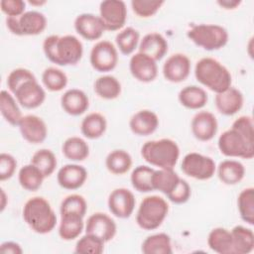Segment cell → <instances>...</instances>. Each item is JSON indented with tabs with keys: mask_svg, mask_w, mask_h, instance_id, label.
I'll return each instance as SVG.
<instances>
[{
	"mask_svg": "<svg viewBox=\"0 0 254 254\" xmlns=\"http://www.w3.org/2000/svg\"><path fill=\"white\" fill-rule=\"evenodd\" d=\"M103 250L104 242L88 233H85L77 240L74 248V252L79 254H101Z\"/></svg>",
	"mask_w": 254,
	"mask_h": 254,
	"instance_id": "44",
	"label": "cell"
},
{
	"mask_svg": "<svg viewBox=\"0 0 254 254\" xmlns=\"http://www.w3.org/2000/svg\"><path fill=\"white\" fill-rule=\"evenodd\" d=\"M87 179V171L77 164H66L57 174L58 184L65 190H77L83 186Z\"/></svg>",
	"mask_w": 254,
	"mask_h": 254,
	"instance_id": "20",
	"label": "cell"
},
{
	"mask_svg": "<svg viewBox=\"0 0 254 254\" xmlns=\"http://www.w3.org/2000/svg\"><path fill=\"white\" fill-rule=\"evenodd\" d=\"M31 79H36V76L31 70L24 67H18L9 73L7 77V86L9 90L14 93L21 84Z\"/></svg>",
	"mask_w": 254,
	"mask_h": 254,
	"instance_id": "46",
	"label": "cell"
},
{
	"mask_svg": "<svg viewBox=\"0 0 254 254\" xmlns=\"http://www.w3.org/2000/svg\"><path fill=\"white\" fill-rule=\"evenodd\" d=\"M164 3L163 0H132L131 7L138 17L149 18L154 16Z\"/></svg>",
	"mask_w": 254,
	"mask_h": 254,
	"instance_id": "45",
	"label": "cell"
},
{
	"mask_svg": "<svg viewBox=\"0 0 254 254\" xmlns=\"http://www.w3.org/2000/svg\"><path fill=\"white\" fill-rule=\"evenodd\" d=\"M43 51L46 58L58 65H73L81 60L83 46L73 35H51L44 40Z\"/></svg>",
	"mask_w": 254,
	"mask_h": 254,
	"instance_id": "1",
	"label": "cell"
},
{
	"mask_svg": "<svg viewBox=\"0 0 254 254\" xmlns=\"http://www.w3.org/2000/svg\"><path fill=\"white\" fill-rule=\"evenodd\" d=\"M17 168L16 159L8 154L1 153L0 154V181H6L13 177Z\"/></svg>",
	"mask_w": 254,
	"mask_h": 254,
	"instance_id": "48",
	"label": "cell"
},
{
	"mask_svg": "<svg viewBox=\"0 0 254 254\" xmlns=\"http://www.w3.org/2000/svg\"><path fill=\"white\" fill-rule=\"evenodd\" d=\"M196 80L215 93L229 88L232 76L226 66L213 58H202L196 62L194 66Z\"/></svg>",
	"mask_w": 254,
	"mask_h": 254,
	"instance_id": "2",
	"label": "cell"
},
{
	"mask_svg": "<svg viewBox=\"0 0 254 254\" xmlns=\"http://www.w3.org/2000/svg\"><path fill=\"white\" fill-rule=\"evenodd\" d=\"M191 68L190 61L185 54L177 53L170 56L163 64V74L166 80L180 83L188 78Z\"/></svg>",
	"mask_w": 254,
	"mask_h": 254,
	"instance_id": "14",
	"label": "cell"
},
{
	"mask_svg": "<svg viewBox=\"0 0 254 254\" xmlns=\"http://www.w3.org/2000/svg\"><path fill=\"white\" fill-rule=\"evenodd\" d=\"M0 8L7 17H19L26 12V3L23 0H1Z\"/></svg>",
	"mask_w": 254,
	"mask_h": 254,
	"instance_id": "49",
	"label": "cell"
},
{
	"mask_svg": "<svg viewBox=\"0 0 254 254\" xmlns=\"http://www.w3.org/2000/svg\"><path fill=\"white\" fill-rule=\"evenodd\" d=\"M29 3L32 5V6H42V5H45L47 3V1L45 0H32V1H29Z\"/></svg>",
	"mask_w": 254,
	"mask_h": 254,
	"instance_id": "53",
	"label": "cell"
},
{
	"mask_svg": "<svg viewBox=\"0 0 254 254\" xmlns=\"http://www.w3.org/2000/svg\"><path fill=\"white\" fill-rule=\"evenodd\" d=\"M61 105L65 113L71 116H78L88 109L89 99L81 89L70 88L62 95Z\"/></svg>",
	"mask_w": 254,
	"mask_h": 254,
	"instance_id": "22",
	"label": "cell"
},
{
	"mask_svg": "<svg viewBox=\"0 0 254 254\" xmlns=\"http://www.w3.org/2000/svg\"><path fill=\"white\" fill-rule=\"evenodd\" d=\"M140 41V34L139 32L133 27H126L121 29L116 37L115 43L119 51L123 55H131L135 49L138 47Z\"/></svg>",
	"mask_w": 254,
	"mask_h": 254,
	"instance_id": "38",
	"label": "cell"
},
{
	"mask_svg": "<svg viewBox=\"0 0 254 254\" xmlns=\"http://www.w3.org/2000/svg\"><path fill=\"white\" fill-rule=\"evenodd\" d=\"M217 146L220 153L230 158L252 159L254 157V142L247 140L232 127L221 133Z\"/></svg>",
	"mask_w": 254,
	"mask_h": 254,
	"instance_id": "7",
	"label": "cell"
},
{
	"mask_svg": "<svg viewBox=\"0 0 254 254\" xmlns=\"http://www.w3.org/2000/svg\"><path fill=\"white\" fill-rule=\"evenodd\" d=\"M110 212L118 218H128L134 211L136 199L131 190L126 188H118L113 190L107 200Z\"/></svg>",
	"mask_w": 254,
	"mask_h": 254,
	"instance_id": "12",
	"label": "cell"
},
{
	"mask_svg": "<svg viewBox=\"0 0 254 254\" xmlns=\"http://www.w3.org/2000/svg\"><path fill=\"white\" fill-rule=\"evenodd\" d=\"M87 210L85 198L77 193H72L65 196L61 203V214H74L84 217Z\"/></svg>",
	"mask_w": 254,
	"mask_h": 254,
	"instance_id": "43",
	"label": "cell"
},
{
	"mask_svg": "<svg viewBox=\"0 0 254 254\" xmlns=\"http://www.w3.org/2000/svg\"><path fill=\"white\" fill-rule=\"evenodd\" d=\"M6 200H7L6 193H5L4 190L1 189V211H3L4 208L6 207Z\"/></svg>",
	"mask_w": 254,
	"mask_h": 254,
	"instance_id": "52",
	"label": "cell"
},
{
	"mask_svg": "<svg viewBox=\"0 0 254 254\" xmlns=\"http://www.w3.org/2000/svg\"><path fill=\"white\" fill-rule=\"evenodd\" d=\"M73 26L76 33L88 41L100 39L106 31L100 17L92 13H82L77 15L74 19Z\"/></svg>",
	"mask_w": 254,
	"mask_h": 254,
	"instance_id": "18",
	"label": "cell"
},
{
	"mask_svg": "<svg viewBox=\"0 0 254 254\" xmlns=\"http://www.w3.org/2000/svg\"><path fill=\"white\" fill-rule=\"evenodd\" d=\"M191 194V190L187 181L181 178L176 188L167 195L168 199L176 204H182L187 202Z\"/></svg>",
	"mask_w": 254,
	"mask_h": 254,
	"instance_id": "47",
	"label": "cell"
},
{
	"mask_svg": "<svg viewBox=\"0 0 254 254\" xmlns=\"http://www.w3.org/2000/svg\"><path fill=\"white\" fill-rule=\"evenodd\" d=\"M6 26L16 36H36L46 29L47 18L39 11H26L19 17H7Z\"/></svg>",
	"mask_w": 254,
	"mask_h": 254,
	"instance_id": "8",
	"label": "cell"
},
{
	"mask_svg": "<svg viewBox=\"0 0 254 254\" xmlns=\"http://www.w3.org/2000/svg\"><path fill=\"white\" fill-rule=\"evenodd\" d=\"M62 152L66 159L73 162H80L88 157L89 147L82 138L71 136L63 143Z\"/></svg>",
	"mask_w": 254,
	"mask_h": 254,
	"instance_id": "32",
	"label": "cell"
},
{
	"mask_svg": "<svg viewBox=\"0 0 254 254\" xmlns=\"http://www.w3.org/2000/svg\"><path fill=\"white\" fill-rule=\"evenodd\" d=\"M129 69L133 77L141 82H151L158 75L157 62L139 52L131 57Z\"/></svg>",
	"mask_w": 254,
	"mask_h": 254,
	"instance_id": "17",
	"label": "cell"
},
{
	"mask_svg": "<svg viewBox=\"0 0 254 254\" xmlns=\"http://www.w3.org/2000/svg\"><path fill=\"white\" fill-rule=\"evenodd\" d=\"M105 166L113 175H124L132 167V157L125 150H113L107 155Z\"/></svg>",
	"mask_w": 254,
	"mask_h": 254,
	"instance_id": "34",
	"label": "cell"
},
{
	"mask_svg": "<svg viewBox=\"0 0 254 254\" xmlns=\"http://www.w3.org/2000/svg\"><path fill=\"white\" fill-rule=\"evenodd\" d=\"M18 101L7 90H2L0 93V111L3 118L12 126H18L22 116L18 106Z\"/></svg>",
	"mask_w": 254,
	"mask_h": 254,
	"instance_id": "37",
	"label": "cell"
},
{
	"mask_svg": "<svg viewBox=\"0 0 254 254\" xmlns=\"http://www.w3.org/2000/svg\"><path fill=\"white\" fill-rule=\"evenodd\" d=\"M94 92L103 99L117 98L121 93V83L113 75H101L94 81Z\"/></svg>",
	"mask_w": 254,
	"mask_h": 254,
	"instance_id": "35",
	"label": "cell"
},
{
	"mask_svg": "<svg viewBox=\"0 0 254 254\" xmlns=\"http://www.w3.org/2000/svg\"><path fill=\"white\" fill-rule=\"evenodd\" d=\"M84 227L83 217L74 214H61L59 235L63 240L70 241L77 238Z\"/></svg>",
	"mask_w": 254,
	"mask_h": 254,
	"instance_id": "30",
	"label": "cell"
},
{
	"mask_svg": "<svg viewBox=\"0 0 254 254\" xmlns=\"http://www.w3.org/2000/svg\"><path fill=\"white\" fill-rule=\"evenodd\" d=\"M154 171L153 168L145 165L136 167L130 176L132 187L140 192H150L154 190L152 186V176Z\"/></svg>",
	"mask_w": 254,
	"mask_h": 254,
	"instance_id": "39",
	"label": "cell"
},
{
	"mask_svg": "<svg viewBox=\"0 0 254 254\" xmlns=\"http://www.w3.org/2000/svg\"><path fill=\"white\" fill-rule=\"evenodd\" d=\"M191 133L195 139L205 142L211 140L217 133L218 123L213 113L199 111L191 119Z\"/></svg>",
	"mask_w": 254,
	"mask_h": 254,
	"instance_id": "19",
	"label": "cell"
},
{
	"mask_svg": "<svg viewBox=\"0 0 254 254\" xmlns=\"http://www.w3.org/2000/svg\"><path fill=\"white\" fill-rule=\"evenodd\" d=\"M237 207L241 219L250 224H254V189L246 188L237 196Z\"/></svg>",
	"mask_w": 254,
	"mask_h": 254,
	"instance_id": "40",
	"label": "cell"
},
{
	"mask_svg": "<svg viewBox=\"0 0 254 254\" xmlns=\"http://www.w3.org/2000/svg\"><path fill=\"white\" fill-rule=\"evenodd\" d=\"M117 226L113 218L103 212H94L86 220L85 232L96 236L104 243L113 239Z\"/></svg>",
	"mask_w": 254,
	"mask_h": 254,
	"instance_id": "13",
	"label": "cell"
},
{
	"mask_svg": "<svg viewBox=\"0 0 254 254\" xmlns=\"http://www.w3.org/2000/svg\"><path fill=\"white\" fill-rule=\"evenodd\" d=\"M181 168L185 175L199 181L212 178L216 171L215 162L210 157L196 152L187 154L182 161Z\"/></svg>",
	"mask_w": 254,
	"mask_h": 254,
	"instance_id": "9",
	"label": "cell"
},
{
	"mask_svg": "<svg viewBox=\"0 0 254 254\" xmlns=\"http://www.w3.org/2000/svg\"><path fill=\"white\" fill-rule=\"evenodd\" d=\"M91 66L99 72H107L114 69L118 63V52L115 46L106 40L97 42L89 55Z\"/></svg>",
	"mask_w": 254,
	"mask_h": 254,
	"instance_id": "10",
	"label": "cell"
},
{
	"mask_svg": "<svg viewBox=\"0 0 254 254\" xmlns=\"http://www.w3.org/2000/svg\"><path fill=\"white\" fill-rule=\"evenodd\" d=\"M99 17L106 31H120L127 20L126 4L122 0H104L99 5Z\"/></svg>",
	"mask_w": 254,
	"mask_h": 254,
	"instance_id": "11",
	"label": "cell"
},
{
	"mask_svg": "<svg viewBox=\"0 0 254 254\" xmlns=\"http://www.w3.org/2000/svg\"><path fill=\"white\" fill-rule=\"evenodd\" d=\"M144 254H172L171 237L167 233H155L146 237L141 246Z\"/></svg>",
	"mask_w": 254,
	"mask_h": 254,
	"instance_id": "33",
	"label": "cell"
},
{
	"mask_svg": "<svg viewBox=\"0 0 254 254\" xmlns=\"http://www.w3.org/2000/svg\"><path fill=\"white\" fill-rule=\"evenodd\" d=\"M216 3L225 10H233V9H236L241 4V1L240 0H218Z\"/></svg>",
	"mask_w": 254,
	"mask_h": 254,
	"instance_id": "51",
	"label": "cell"
},
{
	"mask_svg": "<svg viewBox=\"0 0 254 254\" xmlns=\"http://www.w3.org/2000/svg\"><path fill=\"white\" fill-rule=\"evenodd\" d=\"M0 252L4 254H22L23 249L17 242L5 241L0 245Z\"/></svg>",
	"mask_w": 254,
	"mask_h": 254,
	"instance_id": "50",
	"label": "cell"
},
{
	"mask_svg": "<svg viewBox=\"0 0 254 254\" xmlns=\"http://www.w3.org/2000/svg\"><path fill=\"white\" fill-rule=\"evenodd\" d=\"M244 98L242 92L230 86L226 90L215 93L214 104L219 113L225 116H231L236 114L243 106Z\"/></svg>",
	"mask_w": 254,
	"mask_h": 254,
	"instance_id": "21",
	"label": "cell"
},
{
	"mask_svg": "<svg viewBox=\"0 0 254 254\" xmlns=\"http://www.w3.org/2000/svg\"><path fill=\"white\" fill-rule=\"evenodd\" d=\"M187 36L192 43L206 51L223 48L229 39L227 30L217 24L193 25L188 31Z\"/></svg>",
	"mask_w": 254,
	"mask_h": 254,
	"instance_id": "6",
	"label": "cell"
},
{
	"mask_svg": "<svg viewBox=\"0 0 254 254\" xmlns=\"http://www.w3.org/2000/svg\"><path fill=\"white\" fill-rule=\"evenodd\" d=\"M168 52V42L159 33L146 34L139 44V53H142L154 61H160Z\"/></svg>",
	"mask_w": 254,
	"mask_h": 254,
	"instance_id": "24",
	"label": "cell"
},
{
	"mask_svg": "<svg viewBox=\"0 0 254 254\" xmlns=\"http://www.w3.org/2000/svg\"><path fill=\"white\" fill-rule=\"evenodd\" d=\"M233 254H248L254 249V233L252 229L236 225L231 230Z\"/></svg>",
	"mask_w": 254,
	"mask_h": 254,
	"instance_id": "27",
	"label": "cell"
},
{
	"mask_svg": "<svg viewBox=\"0 0 254 254\" xmlns=\"http://www.w3.org/2000/svg\"><path fill=\"white\" fill-rule=\"evenodd\" d=\"M42 81L48 90L61 91L67 84V76L62 69L55 66H50L43 71Z\"/></svg>",
	"mask_w": 254,
	"mask_h": 254,
	"instance_id": "42",
	"label": "cell"
},
{
	"mask_svg": "<svg viewBox=\"0 0 254 254\" xmlns=\"http://www.w3.org/2000/svg\"><path fill=\"white\" fill-rule=\"evenodd\" d=\"M31 164L38 168L45 178H48L55 172L58 161L50 149H40L33 154Z\"/></svg>",
	"mask_w": 254,
	"mask_h": 254,
	"instance_id": "41",
	"label": "cell"
},
{
	"mask_svg": "<svg viewBox=\"0 0 254 254\" xmlns=\"http://www.w3.org/2000/svg\"><path fill=\"white\" fill-rule=\"evenodd\" d=\"M169 212V203L159 195L142 199L136 213V222L144 230H155L164 222Z\"/></svg>",
	"mask_w": 254,
	"mask_h": 254,
	"instance_id": "5",
	"label": "cell"
},
{
	"mask_svg": "<svg viewBox=\"0 0 254 254\" xmlns=\"http://www.w3.org/2000/svg\"><path fill=\"white\" fill-rule=\"evenodd\" d=\"M180 103L188 109H200L207 103L206 91L197 85H188L182 88L178 94Z\"/></svg>",
	"mask_w": 254,
	"mask_h": 254,
	"instance_id": "26",
	"label": "cell"
},
{
	"mask_svg": "<svg viewBox=\"0 0 254 254\" xmlns=\"http://www.w3.org/2000/svg\"><path fill=\"white\" fill-rule=\"evenodd\" d=\"M141 156L152 166L160 169H174L180 157V148L174 140L169 138L151 140L142 146Z\"/></svg>",
	"mask_w": 254,
	"mask_h": 254,
	"instance_id": "4",
	"label": "cell"
},
{
	"mask_svg": "<svg viewBox=\"0 0 254 254\" xmlns=\"http://www.w3.org/2000/svg\"><path fill=\"white\" fill-rule=\"evenodd\" d=\"M46 178L41 171L31 163L23 166L18 173V181L20 186L29 191L39 190Z\"/></svg>",
	"mask_w": 254,
	"mask_h": 254,
	"instance_id": "36",
	"label": "cell"
},
{
	"mask_svg": "<svg viewBox=\"0 0 254 254\" xmlns=\"http://www.w3.org/2000/svg\"><path fill=\"white\" fill-rule=\"evenodd\" d=\"M207 245L218 254H233L231 232L224 227H215L208 233Z\"/></svg>",
	"mask_w": 254,
	"mask_h": 254,
	"instance_id": "29",
	"label": "cell"
},
{
	"mask_svg": "<svg viewBox=\"0 0 254 254\" xmlns=\"http://www.w3.org/2000/svg\"><path fill=\"white\" fill-rule=\"evenodd\" d=\"M107 122L105 117L99 112H91L87 114L81 121L80 131L85 138L98 139L106 131Z\"/></svg>",
	"mask_w": 254,
	"mask_h": 254,
	"instance_id": "28",
	"label": "cell"
},
{
	"mask_svg": "<svg viewBox=\"0 0 254 254\" xmlns=\"http://www.w3.org/2000/svg\"><path fill=\"white\" fill-rule=\"evenodd\" d=\"M181 178L174 169L155 170L152 176V186L154 190H159L166 196L176 188Z\"/></svg>",
	"mask_w": 254,
	"mask_h": 254,
	"instance_id": "31",
	"label": "cell"
},
{
	"mask_svg": "<svg viewBox=\"0 0 254 254\" xmlns=\"http://www.w3.org/2000/svg\"><path fill=\"white\" fill-rule=\"evenodd\" d=\"M18 127L22 137L31 144L43 143L48 135V127L45 121L34 114L23 116Z\"/></svg>",
	"mask_w": 254,
	"mask_h": 254,
	"instance_id": "16",
	"label": "cell"
},
{
	"mask_svg": "<svg viewBox=\"0 0 254 254\" xmlns=\"http://www.w3.org/2000/svg\"><path fill=\"white\" fill-rule=\"evenodd\" d=\"M159 126L158 115L148 109L136 112L129 121L130 130L138 136H148L153 134Z\"/></svg>",
	"mask_w": 254,
	"mask_h": 254,
	"instance_id": "23",
	"label": "cell"
},
{
	"mask_svg": "<svg viewBox=\"0 0 254 254\" xmlns=\"http://www.w3.org/2000/svg\"><path fill=\"white\" fill-rule=\"evenodd\" d=\"M13 94L18 103L27 109H34L41 106L46 99V91L37 79L24 82Z\"/></svg>",
	"mask_w": 254,
	"mask_h": 254,
	"instance_id": "15",
	"label": "cell"
},
{
	"mask_svg": "<svg viewBox=\"0 0 254 254\" xmlns=\"http://www.w3.org/2000/svg\"><path fill=\"white\" fill-rule=\"evenodd\" d=\"M23 218L29 227L39 234L50 233L57 224L54 209L42 196H34L26 201L23 207Z\"/></svg>",
	"mask_w": 254,
	"mask_h": 254,
	"instance_id": "3",
	"label": "cell"
},
{
	"mask_svg": "<svg viewBox=\"0 0 254 254\" xmlns=\"http://www.w3.org/2000/svg\"><path fill=\"white\" fill-rule=\"evenodd\" d=\"M218 179L221 183L233 186L240 183L245 176V168L242 163L236 160H224L216 168Z\"/></svg>",
	"mask_w": 254,
	"mask_h": 254,
	"instance_id": "25",
	"label": "cell"
}]
</instances>
